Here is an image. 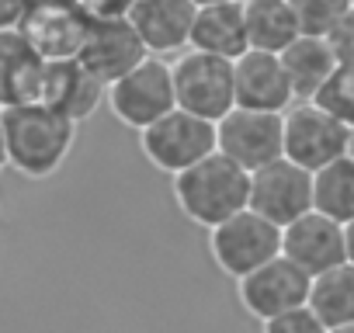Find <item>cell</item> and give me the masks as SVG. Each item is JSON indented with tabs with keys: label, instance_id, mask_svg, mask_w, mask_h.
I'll return each mask as SVG.
<instances>
[{
	"label": "cell",
	"instance_id": "6da1fadb",
	"mask_svg": "<svg viewBox=\"0 0 354 333\" xmlns=\"http://www.w3.org/2000/svg\"><path fill=\"white\" fill-rule=\"evenodd\" d=\"M0 125L8 139V163L28 181H46L63 171L77 146V122L49 104L0 108Z\"/></svg>",
	"mask_w": 354,
	"mask_h": 333
},
{
	"label": "cell",
	"instance_id": "7a4b0ae2",
	"mask_svg": "<svg viewBox=\"0 0 354 333\" xmlns=\"http://www.w3.org/2000/svg\"><path fill=\"white\" fill-rule=\"evenodd\" d=\"M174 202L188 222L209 233L250 209V174L230 156L212 153L209 160L174 178Z\"/></svg>",
	"mask_w": 354,
	"mask_h": 333
},
{
	"label": "cell",
	"instance_id": "3957f363",
	"mask_svg": "<svg viewBox=\"0 0 354 333\" xmlns=\"http://www.w3.org/2000/svg\"><path fill=\"white\" fill-rule=\"evenodd\" d=\"M139 149L153 171L177 178L192 171L195 163L209 160L212 153H219V125L177 108L146 132H139Z\"/></svg>",
	"mask_w": 354,
	"mask_h": 333
},
{
	"label": "cell",
	"instance_id": "277c9868",
	"mask_svg": "<svg viewBox=\"0 0 354 333\" xmlns=\"http://www.w3.org/2000/svg\"><path fill=\"white\" fill-rule=\"evenodd\" d=\"M108 111L136 132H146L149 125L177 111L174 66L163 63L160 56H149L146 63H139L132 73H125L122 80L108 87Z\"/></svg>",
	"mask_w": 354,
	"mask_h": 333
},
{
	"label": "cell",
	"instance_id": "5b68a950",
	"mask_svg": "<svg viewBox=\"0 0 354 333\" xmlns=\"http://www.w3.org/2000/svg\"><path fill=\"white\" fill-rule=\"evenodd\" d=\"M209 254L223 274L240 281L281 257V229L264 216H257L254 209H247L226 219L223 226L209 229Z\"/></svg>",
	"mask_w": 354,
	"mask_h": 333
},
{
	"label": "cell",
	"instance_id": "8992f818",
	"mask_svg": "<svg viewBox=\"0 0 354 333\" xmlns=\"http://www.w3.org/2000/svg\"><path fill=\"white\" fill-rule=\"evenodd\" d=\"M170 66H174V91H177V108L181 111H192L219 125L236 108V80H233L230 59L188 49Z\"/></svg>",
	"mask_w": 354,
	"mask_h": 333
},
{
	"label": "cell",
	"instance_id": "52a82bcc",
	"mask_svg": "<svg viewBox=\"0 0 354 333\" xmlns=\"http://www.w3.org/2000/svg\"><path fill=\"white\" fill-rule=\"evenodd\" d=\"M351 139H354V129H347L340 118L323 111L316 101H295L285 111V156L306 166L309 174L347 156Z\"/></svg>",
	"mask_w": 354,
	"mask_h": 333
},
{
	"label": "cell",
	"instance_id": "ba28073f",
	"mask_svg": "<svg viewBox=\"0 0 354 333\" xmlns=\"http://www.w3.org/2000/svg\"><path fill=\"white\" fill-rule=\"evenodd\" d=\"M250 209L278 229H288L302 216L316 212L313 174L306 166L292 163L288 156L261 166L257 174H250Z\"/></svg>",
	"mask_w": 354,
	"mask_h": 333
},
{
	"label": "cell",
	"instance_id": "9c48e42d",
	"mask_svg": "<svg viewBox=\"0 0 354 333\" xmlns=\"http://www.w3.org/2000/svg\"><path fill=\"white\" fill-rule=\"evenodd\" d=\"M18 32L46 63H70L80 59L91 18L80 8V0H35Z\"/></svg>",
	"mask_w": 354,
	"mask_h": 333
},
{
	"label": "cell",
	"instance_id": "30bf717a",
	"mask_svg": "<svg viewBox=\"0 0 354 333\" xmlns=\"http://www.w3.org/2000/svg\"><path fill=\"white\" fill-rule=\"evenodd\" d=\"M219 153L230 156L247 174L285 156V115L233 108L219 122Z\"/></svg>",
	"mask_w": 354,
	"mask_h": 333
},
{
	"label": "cell",
	"instance_id": "8fae6325",
	"mask_svg": "<svg viewBox=\"0 0 354 333\" xmlns=\"http://www.w3.org/2000/svg\"><path fill=\"white\" fill-rule=\"evenodd\" d=\"M309 292H313V278L299 264H292L285 254L236 281V298L243 312L254 316L257 323H268L274 316L309 305Z\"/></svg>",
	"mask_w": 354,
	"mask_h": 333
},
{
	"label": "cell",
	"instance_id": "7c38bea8",
	"mask_svg": "<svg viewBox=\"0 0 354 333\" xmlns=\"http://www.w3.org/2000/svg\"><path fill=\"white\" fill-rule=\"evenodd\" d=\"M149 59L146 42L139 39V32L132 28L129 18H108V21H91L87 42L80 49V63L101 80V84H115L125 73H132L139 63Z\"/></svg>",
	"mask_w": 354,
	"mask_h": 333
},
{
	"label": "cell",
	"instance_id": "4fadbf2b",
	"mask_svg": "<svg viewBox=\"0 0 354 333\" xmlns=\"http://www.w3.org/2000/svg\"><path fill=\"white\" fill-rule=\"evenodd\" d=\"M281 254L299 264L309 278H319L340 264H347V236L344 226L323 212H309L288 229H281Z\"/></svg>",
	"mask_w": 354,
	"mask_h": 333
},
{
	"label": "cell",
	"instance_id": "5bb4252c",
	"mask_svg": "<svg viewBox=\"0 0 354 333\" xmlns=\"http://www.w3.org/2000/svg\"><path fill=\"white\" fill-rule=\"evenodd\" d=\"M195 15H198L195 0H136L129 21L146 42L149 56L163 59L170 53H188Z\"/></svg>",
	"mask_w": 354,
	"mask_h": 333
},
{
	"label": "cell",
	"instance_id": "9a60e30c",
	"mask_svg": "<svg viewBox=\"0 0 354 333\" xmlns=\"http://www.w3.org/2000/svg\"><path fill=\"white\" fill-rule=\"evenodd\" d=\"M233 80H236V108L247 111H274L285 115L295 104L292 80L285 73L281 56L274 53H247L233 63Z\"/></svg>",
	"mask_w": 354,
	"mask_h": 333
},
{
	"label": "cell",
	"instance_id": "2e32d148",
	"mask_svg": "<svg viewBox=\"0 0 354 333\" xmlns=\"http://www.w3.org/2000/svg\"><path fill=\"white\" fill-rule=\"evenodd\" d=\"M49 63L25 42L18 28L0 32V108L39 104Z\"/></svg>",
	"mask_w": 354,
	"mask_h": 333
},
{
	"label": "cell",
	"instance_id": "e0dca14e",
	"mask_svg": "<svg viewBox=\"0 0 354 333\" xmlns=\"http://www.w3.org/2000/svg\"><path fill=\"white\" fill-rule=\"evenodd\" d=\"M108 101V84H101L80 59L70 63H49L46 70V84H42V101L56 111H63L66 118H73L77 125L87 122L101 104Z\"/></svg>",
	"mask_w": 354,
	"mask_h": 333
},
{
	"label": "cell",
	"instance_id": "ac0fdd59",
	"mask_svg": "<svg viewBox=\"0 0 354 333\" xmlns=\"http://www.w3.org/2000/svg\"><path fill=\"white\" fill-rule=\"evenodd\" d=\"M188 49L205 53V56H219V59H230V63H236L240 56H247L250 53V42H247V11H243V0L198 8L195 28H192V46Z\"/></svg>",
	"mask_w": 354,
	"mask_h": 333
},
{
	"label": "cell",
	"instance_id": "d6986e66",
	"mask_svg": "<svg viewBox=\"0 0 354 333\" xmlns=\"http://www.w3.org/2000/svg\"><path fill=\"white\" fill-rule=\"evenodd\" d=\"M281 63L292 80L295 101H316V94L326 87V80L340 66L330 39H309V35H302L295 46H288L281 53Z\"/></svg>",
	"mask_w": 354,
	"mask_h": 333
},
{
	"label": "cell",
	"instance_id": "ffe728a7",
	"mask_svg": "<svg viewBox=\"0 0 354 333\" xmlns=\"http://www.w3.org/2000/svg\"><path fill=\"white\" fill-rule=\"evenodd\" d=\"M247 11V42L254 53L281 56L288 46L302 39L299 18L288 0H243Z\"/></svg>",
	"mask_w": 354,
	"mask_h": 333
},
{
	"label": "cell",
	"instance_id": "44dd1931",
	"mask_svg": "<svg viewBox=\"0 0 354 333\" xmlns=\"http://www.w3.org/2000/svg\"><path fill=\"white\" fill-rule=\"evenodd\" d=\"M309 309L319 316L326 330L354 323V264H340L319 278H313Z\"/></svg>",
	"mask_w": 354,
	"mask_h": 333
},
{
	"label": "cell",
	"instance_id": "7402d4cb",
	"mask_svg": "<svg viewBox=\"0 0 354 333\" xmlns=\"http://www.w3.org/2000/svg\"><path fill=\"white\" fill-rule=\"evenodd\" d=\"M313 198L316 212L330 216L333 222H354V153L333 160L330 166L313 174Z\"/></svg>",
	"mask_w": 354,
	"mask_h": 333
},
{
	"label": "cell",
	"instance_id": "603a6c76",
	"mask_svg": "<svg viewBox=\"0 0 354 333\" xmlns=\"http://www.w3.org/2000/svg\"><path fill=\"white\" fill-rule=\"evenodd\" d=\"M302 35L309 39H330L351 15V0H288Z\"/></svg>",
	"mask_w": 354,
	"mask_h": 333
},
{
	"label": "cell",
	"instance_id": "cb8c5ba5",
	"mask_svg": "<svg viewBox=\"0 0 354 333\" xmlns=\"http://www.w3.org/2000/svg\"><path fill=\"white\" fill-rule=\"evenodd\" d=\"M316 104L340 118L347 129H354V66H337V73L316 94Z\"/></svg>",
	"mask_w": 354,
	"mask_h": 333
},
{
	"label": "cell",
	"instance_id": "d4e9b609",
	"mask_svg": "<svg viewBox=\"0 0 354 333\" xmlns=\"http://www.w3.org/2000/svg\"><path fill=\"white\" fill-rule=\"evenodd\" d=\"M261 333H330V330L319 323V316L309 305H302V309H292L285 316L261 323Z\"/></svg>",
	"mask_w": 354,
	"mask_h": 333
},
{
	"label": "cell",
	"instance_id": "484cf974",
	"mask_svg": "<svg viewBox=\"0 0 354 333\" xmlns=\"http://www.w3.org/2000/svg\"><path fill=\"white\" fill-rule=\"evenodd\" d=\"M136 0H80L91 21H108V18H129Z\"/></svg>",
	"mask_w": 354,
	"mask_h": 333
},
{
	"label": "cell",
	"instance_id": "4316f807",
	"mask_svg": "<svg viewBox=\"0 0 354 333\" xmlns=\"http://www.w3.org/2000/svg\"><path fill=\"white\" fill-rule=\"evenodd\" d=\"M330 46L337 53V63L340 66H354V11L347 15V21L330 35Z\"/></svg>",
	"mask_w": 354,
	"mask_h": 333
},
{
	"label": "cell",
	"instance_id": "83f0119b",
	"mask_svg": "<svg viewBox=\"0 0 354 333\" xmlns=\"http://www.w3.org/2000/svg\"><path fill=\"white\" fill-rule=\"evenodd\" d=\"M35 0H0V32L4 28H18L25 21V15L32 11Z\"/></svg>",
	"mask_w": 354,
	"mask_h": 333
},
{
	"label": "cell",
	"instance_id": "f1b7e54d",
	"mask_svg": "<svg viewBox=\"0 0 354 333\" xmlns=\"http://www.w3.org/2000/svg\"><path fill=\"white\" fill-rule=\"evenodd\" d=\"M344 236H347V264H354V222L344 226Z\"/></svg>",
	"mask_w": 354,
	"mask_h": 333
},
{
	"label": "cell",
	"instance_id": "f546056e",
	"mask_svg": "<svg viewBox=\"0 0 354 333\" xmlns=\"http://www.w3.org/2000/svg\"><path fill=\"white\" fill-rule=\"evenodd\" d=\"M8 139H4V125H0V171H8Z\"/></svg>",
	"mask_w": 354,
	"mask_h": 333
},
{
	"label": "cell",
	"instance_id": "4dcf8cb0",
	"mask_svg": "<svg viewBox=\"0 0 354 333\" xmlns=\"http://www.w3.org/2000/svg\"><path fill=\"white\" fill-rule=\"evenodd\" d=\"M198 8H209V4H230V0H195Z\"/></svg>",
	"mask_w": 354,
	"mask_h": 333
},
{
	"label": "cell",
	"instance_id": "1f68e13d",
	"mask_svg": "<svg viewBox=\"0 0 354 333\" xmlns=\"http://www.w3.org/2000/svg\"><path fill=\"white\" fill-rule=\"evenodd\" d=\"M330 333H354V323H351V326H337V330H330Z\"/></svg>",
	"mask_w": 354,
	"mask_h": 333
},
{
	"label": "cell",
	"instance_id": "d6a6232c",
	"mask_svg": "<svg viewBox=\"0 0 354 333\" xmlns=\"http://www.w3.org/2000/svg\"><path fill=\"white\" fill-rule=\"evenodd\" d=\"M351 11H354V0H351Z\"/></svg>",
	"mask_w": 354,
	"mask_h": 333
}]
</instances>
